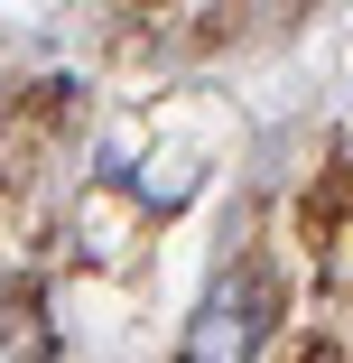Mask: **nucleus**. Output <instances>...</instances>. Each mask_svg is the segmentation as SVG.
<instances>
[{
	"label": "nucleus",
	"instance_id": "nucleus-1",
	"mask_svg": "<svg viewBox=\"0 0 353 363\" xmlns=\"http://www.w3.org/2000/svg\"><path fill=\"white\" fill-rule=\"evenodd\" d=\"M260 335H270V289L242 270V279H224L214 298L195 308V326H186V363H251Z\"/></svg>",
	"mask_w": 353,
	"mask_h": 363
},
{
	"label": "nucleus",
	"instance_id": "nucleus-2",
	"mask_svg": "<svg viewBox=\"0 0 353 363\" xmlns=\"http://www.w3.org/2000/svg\"><path fill=\"white\" fill-rule=\"evenodd\" d=\"M0 363H56V335L37 308H0Z\"/></svg>",
	"mask_w": 353,
	"mask_h": 363
}]
</instances>
